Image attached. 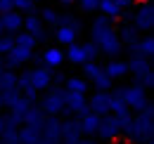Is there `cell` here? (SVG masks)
<instances>
[{
	"label": "cell",
	"mask_w": 154,
	"mask_h": 144,
	"mask_svg": "<svg viewBox=\"0 0 154 144\" xmlns=\"http://www.w3.org/2000/svg\"><path fill=\"white\" fill-rule=\"evenodd\" d=\"M90 54H93V45H90V47H78V45L71 43L69 52H64V57H69V59H71V62H76V64H83Z\"/></svg>",
	"instance_id": "6da1fadb"
},
{
	"label": "cell",
	"mask_w": 154,
	"mask_h": 144,
	"mask_svg": "<svg viewBox=\"0 0 154 144\" xmlns=\"http://www.w3.org/2000/svg\"><path fill=\"white\" fill-rule=\"evenodd\" d=\"M97 7L102 12H107V14H119V10H121L114 0H97Z\"/></svg>",
	"instance_id": "5b68a950"
},
{
	"label": "cell",
	"mask_w": 154,
	"mask_h": 144,
	"mask_svg": "<svg viewBox=\"0 0 154 144\" xmlns=\"http://www.w3.org/2000/svg\"><path fill=\"white\" fill-rule=\"evenodd\" d=\"M33 88H48V83H50V73L45 71V69H38V71H33Z\"/></svg>",
	"instance_id": "3957f363"
},
{
	"label": "cell",
	"mask_w": 154,
	"mask_h": 144,
	"mask_svg": "<svg viewBox=\"0 0 154 144\" xmlns=\"http://www.w3.org/2000/svg\"><path fill=\"white\" fill-rule=\"evenodd\" d=\"M66 88H69V92H78V94H83V92H85V83L78 80V78H71V80L66 83Z\"/></svg>",
	"instance_id": "ba28073f"
},
{
	"label": "cell",
	"mask_w": 154,
	"mask_h": 144,
	"mask_svg": "<svg viewBox=\"0 0 154 144\" xmlns=\"http://www.w3.org/2000/svg\"><path fill=\"white\" fill-rule=\"evenodd\" d=\"M62 62H64V52H62V50L52 47V50L45 52V64H48V66H59Z\"/></svg>",
	"instance_id": "7a4b0ae2"
},
{
	"label": "cell",
	"mask_w": 154,
	"mask_h": 144,
	"mask_svg": "<svg viewBox=\"0 0 154 144\" xmlns=\"http://www.w3.org/2000/svg\"><path fill=\"white\" fill-rule=\"evenodd\" d=\"M62 2H74V0H62Z\"/></svg>",
	"instance_id": "e0dca14e"
},
{
	"label": "cell",
	"mask_w": 154,
	"mask_h": 144,
	"mask_svg": "<svg viewBox=\"0 0 154 144\" xmlns=\"http://www.w3.org/2000/svg\"><path fill=\"white\" fill-rule=\"evenodd\" d=\"M66 104L74 106L76 111H81V109L85 106V102H83V97H81L78 92H69V94H66Z\"/></svg>",
	"instance_id": "8992f818"
},
{
	"label": "cell",
	"mask_w": 154,
	"mask_h": 144,
	"mask_svg": "<svg viewBox=\"0 0 154 144\" xmlns=\"http://www.w3.org/2000/svg\"><path fill=\"white\" fill-rule=\"evenodd\" d=\"M85 73H88V76H90V78H95L97 73H100V69H97L95 64H88V66H85Z\"/></svg>",
	"instance_id": "8fae6325"
},
{
	"label": "cell",
	"mask_w": 154,
	"mask_h": 144,
	"mask_svg": "<svg viewBox=\"0 0 154 144\" xmlns=\"http://www.w3.org/2000/svg\"><path fill=\"white\" fill-rule=\"evenodd\" d=\"M0 24H2V26H7V28H12V31H14V28H19V24H21V17H19V14H7V17L2 19V21H0Z\"/></svg>",
	"instance_id": "52a82bcc"
},
{
	"label": "cell",
	"mask_w": 154,
	"mask_h": 144,
	"mask_svg": "<svg viewBox=\"0 0 154 144\" xmlns=\"http://www.w3.org/2000/svg\"><path fill=\"white\" fill-rule=\"evenodd\" d=\"M74 36H76V31H74L71 26H59V31H57V40L59 43L71 45V43H74Z\"/></svg>",
	"instance_id": "277c9868"
},
{
	"label": "cell",
	"mask_w": 154,
	"mask_h": 144,
	"mask_svg": "<svg viewBox=\"0 0 154 144\" xmlns=\"http://www.w3.org/2000/svg\"><path fill=\"white\" fill-rule=\"evenodd\" d=\"M43 17H45L48 24H55V21H57V17H55V12H52V10H45V12H43Z\"/></svg>",
	"instance_id": "30bf717a"
},
{
	"label": "cell",
	"mask_w": 154,
	"mask_h": 144,
	"mask_svg": "<svg viewBox=\"0 0 154 144\" xmlns=\"http://www.w3.org/2000/svg\"><path fill=\"white\" fill-rule=\"evenodd\" d=\"M7 7H12V0H0V10H7Z\"/></svg>",
	"instance_id": "2e32d148"
},
{
	"label": "cell",
	"mask_w": 154,
	"mask_h": 144,
	"mask_svg": "<svg viewBox=\"0 0 154 144\" xmlns=\"http://www.w3.org/2000/svg\"><path fill=\"white\" fill-rule=\"evenodd\" d=\"M85 125H88L85 130H95V125H97V118H95V116H88V118H85Z\"/></svg>",
	"instance_id": "7c38bea8"
},
{
	"label": "cell",
	"mask_w": 154,
	"mask_h": 144,
	"mask_svg": "<svg viewBox=\"0 0 154 144\" xmlns=\"http://www.w3.org/2000/svg\"><path fill=\"white\" fill-rule=\"evenodd\" d=\"M12 2H14V5H19V7H31V2H33V0H12Z\"/></svg>",
	"instance_id": "5bb4252c"
},
{
	"label": "cell",
	"mask_w": 154,
	"mask_h": 144,
	"mask_svg": "<svg viewBox=\"0 0 154 144\" xmlns=\"http://www.w3.org/2000/svg\"><path fill=\"white\" fill-rule=\"evenodd\" d=\"M81 5H83L85 10H95V7H97V0H81Z\"/></svg>",
	"instance_id": "4fadbf2b"
},
{
	"label": "cell",
	"mask_w": 154,
	"mask_h": 144,
	"mask_svg": "<svg viewBox=\"0 0 154 144\" xmlns=\"http://www.w3.org/2000/svg\"><path fill=\"white\" fill-rule=\"evenodd\" d=\"M107 71H109L112 78H119V76H123V73H126V64H119V62H116V64H109V69H107Z\"/></svg>",
	"instance_id": "9c48e42d"
},
{
	"label": "cell",
	"mask_w": 154,
	"mask_h": 144,
	"mask_svg": "<svg viewBox=\"0 0 154 144\" xmlns=\"http://www.w3.org/2000/svg\"><path fill=\"white\" fill-rule=\"evenodd\" d=\"M26 26H29L31 31H38V21H36V19H29V21H26Z\"/></svg>",
	"instance_id": "9a60e30c"
}]
</instances>
